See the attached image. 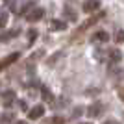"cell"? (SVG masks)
I'll return each instance as SVG.
<instances>
[{
    "label": "cell",
    "instance_id": "1",
    "mask_svg": "<svg viewBox=\"0 0 124 124\" xmlns=\"http://www.w3.org/2000/svg\"><path fill=\"white\" fill-rule=\"evenodd\" d=\"M106 111V106H104L102 102H94V104H91L87 108V115L89 117H100V115Z\"/></svg>",
    "mask_w": 124,
    "mask_h": 124
},
{
    "label": "cell",
    "instance_id": "2",
    "mask_svg": "<svg viewBox=\"0 0 124 124\" xmlns=\"http://www.w3.org/2000/svg\"><path fill=\"white\" fill-rule=\"evenodd\" d=\"M102 17H104V13H98V15H94L93 19H89V21H85V22L82 24V28H80V30H76V33L72 35V39H76V37H78V33H82V31H85L87 28H91V26H93V24H94L96 21H100Z\"/></svg>",
    "mask_w": 124,
    "mask_h": 124
},
{
    "label": "cell",
    "instance_id": "3",
    "mask_svg": "<svg viewBox=\"0 0 124 124\" xmlns=\"http://www.w3.org/2000/svg\"><path fill=\"white\" fill-rule=\"evenodd\" d=\"M19 52H13V54H9L8 57H4V59H0V70H4L6 67H9V65H13V63L19 59Z\"/></svg>",
    "mask_w": 124,
    "mask_h": 124
},
{
    "label": "cell",
    "instance_id": "4",
    "mask_svg": "<svg viewBox=\"0 0 124 124\" xmlns=\"http://www.w3.org/2000/svg\"><path fill=\"white\" fill-rule=\"evenodd\" d=\"M15 91L13 89H8V91H4V94H2V102H4L6 108H9V106H13V102H15Z\"/></svg>",
    "mask_w": 124,
    "mask_h": 124
},
{
    "label": "cell",
    "instance_id": "5",
    "mask_svg": "<svg viewBox=\"0 0 124 124\" xmlns=\"http://www.w3.org/2000/svg\"><path fill=\"white\" fill-rule=\"evenodd\" d=\"M21 33V28H13V30H8L4 33H0V43H6V41H11L13 37H19Z\"/></svg>",
    "mask_w": 124,
    "mask_h": 124
},
{
    "label": "cell",
    "instance_id": "6",
    "mask_svg": "<svg viewBox=\"0 0 124 124\" xmlns=\"http://www.w3.org/2000/svg\"><path fill=\"white\" fill-rule=\"evenodd\" d=\"M100 8V2L98 0H85L82 6V9L85 11V13H93V11H96Z\"/></svg>",
    "mask_w": 124,
    "mask_h": 124
},
{
    "label": "cell",
    "instance_id": "7",
    "mask_svg": "<svg viewBox=\"0 0 124 124\" xmlns=\"http://www.w3.org/2000/svg\"><path fill=\"white\" fill-rule=\"evenodd\" d=\"M43 17H45V9H41V8H37V9L30 11V13L26 15V19H28L30 22H37V21H41Z\"/></svg>",
    "mask_w": 124,
    "mask_h": 124
},
{
    "label": "cell",
    "instance_id": "8",
    "mask_svg": "<svg viewBox=\"0 0 124 124\" xmlns=\"http://www.w3.org/2000/svg\"><path fill=\"white\" fill-rule=\"evenodd\" d=\"M43 113H45V108L43 106H35V108H31L30 111H28V117H30L31 120H37V119H41Z\"/></svg>",
    "mask_w": 124,
    "mask_h": 124
},
{
    "label": "cell",
    "instance_id": "9",
    "mask_svg": "<svg viewBox=\"0 0 124 124\" xmlns=\"http://www.w3.org/2000/svg\"><path fill=\"white\" fill-rule=\"evenodd\" d=\"M108 59H109V63H119L120 59H122V52L120 50H109L108 52Z\"/></svg>",
    "mask_w": 124,
    "mask_h": 124
},
{
    "label": "cell",
    "instance_id": "10",
    "mask_svg": "<svg viewBox=\"0 0 124 124\" xmlns=\"http://www.w3.org/2000/svg\"><path fill=\"white\" fill-rule=\"evenodd\" d=\"M108 39H109V35H108V31H104V30L96 31V33L91 37V41H94V43H106Z\"/></svg>",
    "mask_w": 124,
    "mask_h": 124
},
{
    "label": "cell",
    "instance_id": "11",
    "mask_svg": "<svg viewBox=\"0 0 124 124\" xmlns=\"http://www.w3.org/2000/svg\"><path fill=\"white\" fill-rule=\"evenodd\" d=\"M41 93H43V100H45V102H48V104H52V102H54V94H52L50 91H48V89L45 87V85L41 87Z\"/></svg>",
    "mask_w": 124,
    "mask_h": 124
},
{
    "label": "cell",
    "instance_id": "12",
    "mask_svg": "<svg viewBox=\"0 0 124 124\" xmlns=\"http://www.w3.org/2000/svg\"><path fill=\"white\" fill-rule=\"evenodd\" d=\"M63 13H65V17H67L69 21H76V19H78V15L72 11V8H65V9H63Z\"/></svg>",
    "mask_w": 124,
    "mask_h": 124
},
{
    "label": "cell",
    "instance_id": "13",
    "mask_svg": "<svg viewBox=\"0 0 124 124\" xmlns=\"http://www.w3.org/2000/svg\"><path fill=\"white\" fill-rule=\"evenodd\" d=\"M67 24L63 21H52V30H65Z\"/></svg>",
    "mask_w": 124,
    "mask_h": 124
},
{
    "label": "cell",
    "instance_id": "14",
    "mask_svg": "<svg viewBox=\"0 0 124 124\" xmlns=\"http://www.w3.org/2000/svg\"><path fill=\"white\" fill-rule=\"evenodd\" d=\"M13 119H15V115H13V113H4L0 120H2V124H8V122H11Z\"/></svg>",
    "mask_w": 124,
    "mask_h": 124
},
{
    "label": "cell",
    "instance_id": "15",
    "mask_svg": "<svg viewBox=\"0 0 124 124\" xmlns=\"http://www.w3.org/2000/svg\"><path fill=\"white\" fill-rule=\"evenodd\" d=\"M45 124H65V120H63L61 117H52V119H48Z\"/></svg>",
    "mask_w": 124,
    "mask_h": 124
},
{
    "label": "cell",
    "instance_id": "16",
    "mask_svg": "<svg viewBox=\"0 0 124 124\" xmlns=\"http://www.w3.org/2000/svg\"><path fill=\"white\" fill-rule=\"evenodd\" d=\"M115 41H117V43H124V30H117V33H115Z\"/></svg>",
    "mask_w": 124,
    "mask_h": 124
},
{
    "label": "cell",
    "instance_id": "17",
    "mask_svg": "<svg viewBox=\"0 0 124 124\" xmlns=\"http://www.w3.org/2000/svg\"><path fill=\"white\" fill-rule=\"evenodd\" d=\"M8 19H9V15H8L6 11H2V13H0V28H2V26L8 22Z\"/></svg>",
    "mask_w": 124,
    "mask_h": 124
},
{
    "label": "cell",
    "instance_id": "18",
    "mask_svg": "<svg viewBox=\"0 0 124 124\" xmlns=\"http://www.w3.org/2000/svg\"><path fill=\"white\" fill-rule=\"evenodd\" d=\"M35 37H37V31H35V30H30V31H28V39H30V45L35 41Z\"/></svg>",
    "mask_w": 124,
    "mask_h": 124
},
{
    "label": "cell",
    "instance_id": "19",
    "mask_svg": "<svg viewBox=\"0 0 124 124\" xmlns=\"http://www.w3.org/2000/svg\"><path fill=\"white\" fill-rule=\"evenodd\" d=\"M82 111H83V108H80V106H78L76 109H74L72 111V119H76V117H80V115H82Z\"/></svg>",
    "mask_w": 124,
    "mask_h": 124
},
{
    "label": "cell",
    "instance_id": "20",
    "mask_svg": "<svg viewBox=\"0 0 124 124\" xmlns=\"http://www.w3.org/2000/svg\"><path fill=\"white\" fill-rule=\"evenodd\" d=\"M119 96H120V100L124 102V87H120V89H119Z\"/></svg>",
    "mask_w": 124,
    "mask_h": 124
},
{
    "label": "cell",
    "instance_id": "21",
    "mask_svg": "<svg viewBox=\"0 0 124 124\" xmlns=\"http://www.w3.org/2000/svg\"><path fill=\"white\" fill-rule=\"evenodd\" d=\"M104 124H120V122H119V120H113V119H109V120H106Z\"/></svg>",
    "mask_w": 124,
    "mask_h": 124
},
{
    "label": "cell",
    "instance_id": "22",
    "mask_svg": "<svg viewBox=\"0 0 124 124\" xmlns=\"http://www.w3.org/2000/svg\"><path fill=\"white\" fill-rule=\"evenodd\" d=\"M15 124H28V122H24V120H19V122H15Z\"/></svg>",
    "mask_w": 124,
    "mask_h": 124
},
{
    "label": "cell",
    "instance_id": "23",
    "mask_svg": "<svg viewBox=\"0 0 124 124\" xmlns=\"http://www.w3.org/2000/svg\"><path fill=\"white\" fill-rule=\"evenodd\" d=\"M80 124H89V122H80Z\"/></svg>",
    "mask_w": 124,
    "mask_h": 124
}]
</instances>
